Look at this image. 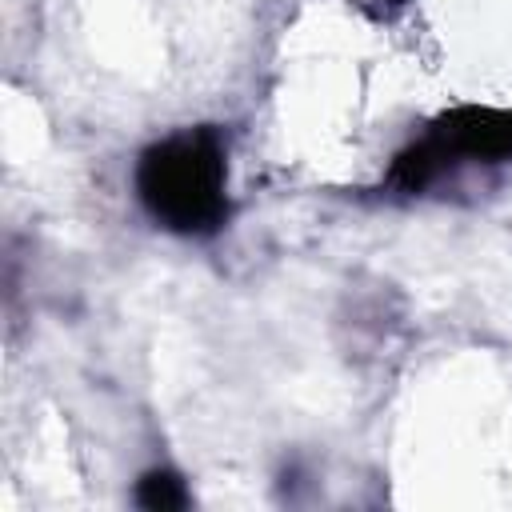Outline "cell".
Returning <instances> with one entry per match:
<instances>
[{"label": "cell", "instance_id": "cell-1", "mask_svg": "<svg viewBox=\"0 0 512 512\" xmlns=\"http://www.w3.org/2000/svg\"><path fill=\"white\" fill-rule=\"evenodd\" d=\"M132 180L144 212L176 236H216L232 212L228 148L216 128H184L148 144Z\"/></svg>", "mask_w": 512, "mask_h": 512}, {"label": "cell", "instance_id": "cell-4", "mask_svg": "<svg viewBox=\"0 0 512 512\" xmlns=\"http://www.w3.org/2000/svg\"><path fill=\"white\" fill-rule=\"evenodd\" d=\"M392 4H400V0H392Z\"/></svg>", "mask_w": 512, "mask_h": 512}, {"label": "cell", "instance_id": "cell-2", "mask_svg": "<svg viewBox=\"0 0 512 512\" xmlns=\"http://www.w3.org/2000/svg\"><path fill=\"white\" fill-rule=\"evenodd\" d=\"M508 160H512V108L464 104L436 116L408 148L396 152L388 168V184L412 196L464 164H508Z\"/></svg>", "mask_w": 512, "mask_h": 512}, {"label": "cell", "instance_id": "cell-3", "mask_svg": "<svg viewBox=\"0 0 512 512\" xmlns=\"http://www.w3.org/2000/svg\"><path fill=\"white\" fill-rule=\"evenodd\" d=\"M136 504H144L152 512H172V508L188 504V488L172 468H152L136 484Z\"/></svg>", "mask_w": 512, "mask_h": 512}]
</instances>
